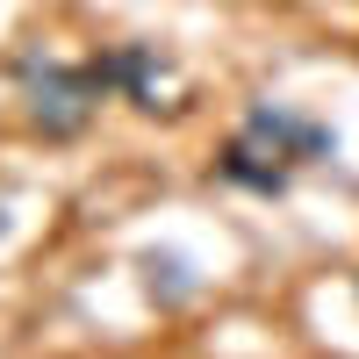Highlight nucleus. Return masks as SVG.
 Here are the masks:
<instances>
[{"instance_id":"1","label":"nucleus","mask_w":359,"mask_h":359,"mask_svg":"<svg viewBox=\"0 0 359 359\" xmlns=\"http://www.w3.org/2000/svg\"><path fill=\"white\" fill-rule=\"evenodd\" d=\"M101 94H108V65L101 57H86V65L29 57L22 65V115H29V130H43V137H79L94 123Z\"/></svg>"},{"instance_id":"2","label":"nucleus","mask_w":359,"mask_h":359,"mask_svg":"<svg viewBox=\"0 0 359 359\" xmlns=\"http://www.w3.org/2000/svg\"><path fill=\"white\" fill-rule=\"evenodd\" d=\"M237 137L259 144V151L280 158V165H316V158L338 151V137L323 130V123H309V115H294V108H280V101H259V108L245 115V130H237Z\"/></svg>"},{"instance_id":"3","label":"nucleus","mask_w":359,"mask_h":359,"mask_svg":"<svg viewBox=\"0 0 359 359\" xmlns=\"http://www.w3.org/2000/svg\"><path fill=\"white\" fill-rule=\"evenodd\" d=\"M101 65H108V86H123L137 108H158V86L172 79V65H165L151 43H123V50H108Z\"/></svg>"},{"instance_id":"4","label":"nucleus","mask_w":359,"mask_h":359,"mask_svg":"<svg viewBox=\"0 0 359 359\" xmlns=\"http://www.w3.org/2000/svg\"><path fill=\"white\" fill-rule=\"evenodd\" d=\"M223 180H230V187H252V194H287V165L266 158L259 144H245V137L223 144Z\"/></svg>"},{"instance_id":"5","label":"nucleus","mask_w":359,"mask_h":359,"mask_svg":"<svg viewBox=\"0 0 359 359\" xmlns=\"http://www.w3.org/2000/svg\"><path fill=\"white\" fill-rule=\"evenodd\" d=\"M144 287H151L158 302H187V294H194V273H187V259H180V252H144Z\"/></svg>"}]
</instances>
